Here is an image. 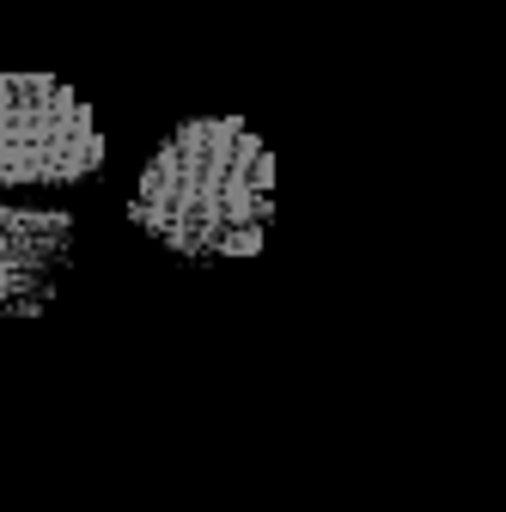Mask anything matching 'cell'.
Returning a JSON list of instances; mask_svg holds the SVG:
<instances>
[{"instance_id":"cell-1","label":"cell","mask_w":506,"mask_h":512,"mask_svg":"<svg viewBox=\"0 0 506 512\" xmlns=\"http://www.w3.org/2000/svg\"><path fill=\"white\" fill-rule=\"evenodd\" d=\"M129 220L177 263L257 256L275 220V159L238 116H189L153 147Z\"/></svg>"},{"instance_id":"cell-3","label":"cell","mask_w":506,"mask_h":512,"mask_svg":"<svg viewBox=\"0 0 506 512\" xmlns=\"http://www.w3.org/2000/svg\"><path fill=\"white\" fill-rule=\"evenodd\" d=\"M74 263V220L61 208L0 202V317H37Z\"/></svg>"},{"instance_id":"cell-2","label":"cell","mask_w":506,"mask_h":512,"mask_svg":"<svg viewBox=\"0 0 506 512\" xmlns=\"http://www.w3.org/2000/svg\"><path fill=\"white\" fill-rule=\"evenodd\" d=\"M104 177L92 104L49 74H0V196L43 202Z\"/></svg>"}]
</instances>
